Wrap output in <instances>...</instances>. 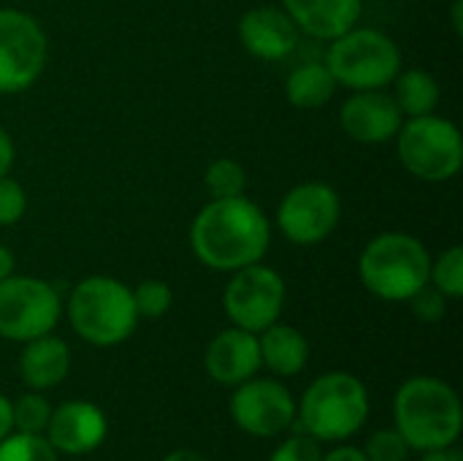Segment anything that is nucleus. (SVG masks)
I'll use <instances>...</instances> for the list:
<instances>
[{
  "mask_svg": "<svg viewBox=\"0 0 463 461\" xmlns=\"http://www.w3.org/2000/svg\"><path fill=\"white\" fill-rule=\"evenodd\" d=\"M190 245L195 258L214 272H236L263 261L271 226L250 198H212L193 220Z\"/></svg>",
  "mask_w": 463,
  "mask_h": 461,
  "instance_id": "1",
  "label": "nucleus"
},
{
  "mask_svg": "<svg viewBox=\"0 0 463 461\" xmlns=\"http://www.w3.org/2000/svg\"><path fill=\"white\" fill-rule=\"evenodd\" d=\"M393 429L418 454L456 446L463 429L456 389L434 375L404 380L393 397Z\"/></svg>",
  "mask_w": 463,
  "mask_h": 461,
  "instance_id": "2",
  "label": "nucleus"
},
{
  "mask_svg": "<svg viewBox=\"0 0 463 461\" xmlns=\"http://www.w3.org/2000/svg\"><path fill=\"white\" fill-rule=\"evenodd\" d=\"M369 418V391L350 372H326L296 402V424L317 443H345Z\"/></svg>",
  "mask_w": 463,
  "mask_h": 461,
  "instance_id": "3",
  "label": "nucleus"
},
{
  "mask_svg": "<svg viewBox=\"0 0 463 461\" xmlns=\"http://www.w3.org/2000/svg\"><path fill=\"white\" fill-rule=\"evenodd\" d=\"M71 329L95 348H114L125 342L138 323L133 291L106 274L84 277L73 285L65 304Z\"/></svg>",
  "mask_w": 463,
  "mask_h": 461,
  "instance_id": "4",
  "label": "nucleus"
},
{
  "mask_svg": "<svg viewBox=\"0 0 463 461\" xmlns=\"http://www.w3.org/2000/svg\"><path fill=\"white\" fill-rule=\"evenodd\" d=\"M429 269L431 255L426 245L402 231L374 236L358 261L361 283L383 302H410L429 285Z\"/></svg>",
  "mask_w": 463,
  "mask_h": 461,
  "instance_id": "5",
  "label": "nucleus"
},
{
  "mask_svg": "<svg viewBox=\"0 0 463 461\" xmlns=\"http://www.w3.org/2000/svg\"><path fill=\"white\" fill-rule=\"evenodd\" d=\"M323 62L336 84L350 90H383L402 71V49L380 30L350 27L331 41Z\"/></svg>",
  "mask_w": 463,
  "mask_h": 461,
  "instance_id": "6",
  "label": "nucleus"
},
{
  "mask_svg": "<svg viewBox=\"0 0 463 461\" xmlns=\"http://www.w3.org/2000/svg\"><path fill=\"white\" fill-rule=\"evenodd\" d=\"M402 166L423 182H448L463 166V141L458 128L437 114L410 117L399 133Z\"/></svg>",
  "mask_w": 463,
  "mask_h": 461,
  "instance_id": "7",
  "label": "nucleus"
},
{
  "mask_svg": "<svg viewBox=\"0 0 463 461\" xmlns=\"http://www.w3.org/2000/svg\"><path fill=\"white\" fill-rule=\"evenodd\" d=\"M62 315L57 288L41 277H5L0 280V337L11 342H30L52 334Z\"/></svg>",
  "mask_w": 463,
  "mask_h": 461,
  "instance_id": "8",
  "label": "nucleus"
},
{
  "mask_svg": "<svg viewBox=\"0 0 463 461\" xmlns=\"http://www.w3.org/2000/svg\"><path fill=\"white\" fill-rule=\"evenodd\" d=\"M285 296L288 288L282 274L258 261L233 272L222 293V307L233 326L260 334L263 329L279 321Z\"/></svg>",
  "mask_w": 463,
  "mask_h": 461,
  "instance_id": "9",
  "label": "nucleus"
},
{
  "mask_svg": "<svg viewBox=\"0 0 463 461\" xmlns=\"http://www.w3.org/2000/svg\"><path fill=\"white\" fill-rule=\"evenodd\" d=\"M46 54L43 27L24 11L0 8V95H16L35 84Z\"/></svg>",
  "mask_w": 463,
  "mask_h": 461,
  "instance_id": "10",
  "label": "nucleus"
},
{
  "mask_svg": "<svg viewBox=\"0 0 463 461\" xmlns=\"http://www.w3.org/2000/svg\"><path fill=\"white\" fill-rule=\"evenodd\" d=\"M342 217L339 193L326 182H304L296 185L277 209L279 231L298 247H312L326 242Z\"/></svg>",
  "mask_w": 463,
  "mask_h": 461,
  "instance_id": "11",
  "label": "nucleus"
},
{
  "mask_svg": "<svg viewBox=\"0 0 463 461\" xmlns=\"http://www.w3.org/2000/svg\"><path fill=\"white\" fill-rule=\"evenodd\" d=\"M231 418L252 437H277L296 424V397L274 378H250L231 397Z\"/></svg>",
  "mask_w": 463,
  "mask_h": 461,
  "instance_id": "12",
  "label": "nucleus"
},
{
  "mask_svg": "<svg viewBox=\"0 0 463 461\" xmlns=\"http://www.w3.org/2000/svg\"><path fill=\"white\" fill-rule=\"evenodd\" d=\"M109 421L106 413L87 399H71L52 410L43 437L52 443L57 454L65 456H84L100 448L106 440Z\"/></svg>",
  "mask_w": 463,
  "mask_h": 461,
  "instance_id": "13",
  "label": "nucleus"
},
{
  "mask_svg": "<svg viewBox=\"0 0 463 461\" xmlns=\"http://www.w3.org/2000/svg\"><path fill=\"white\" fill-rule=\"evenodd\" d=\"M339 122L345 133L361 144H385L396 139L404 114L396 106L393 95L383 90H355L345 101L339 111Z\"/></svg>",
  "mask_w": 463,
  "mask_h": 461,
  "instance_id": "14",
  "label": "nucleus"
},
{
  "mask_svg": "<svg viewBox=\"0 0 463 461\" xmlns=\"http://www.w3.org/2000/svg\"><path fill=\"white\" fill-rule=\"evenodd\" d=\"M239 41L258 60H285L298 46V27L285 8L258 5L239 19Z\"/></svg>",
  "mask_w": 463,
  "mask_h": 461,
  "instance_id": "15",
  "label": "nucleus"
},
{
  "mask_svg": "<svg viewBox=\"0 0 463 461\" xmlns=\"http://www.w3.org/2000/svg\"><path fill=\"white\" fill-rule=\"evenodd\" d=\"M206 372L214 383L220 386H239L260 370V348H258V334L244 331L239 326L220 331L203 356Z\"/></svg>",
  "mask_w": 463,
  "mask_h": 461,
  "instance_id": "16",
  "label": "nucleus"
},
{
  "mask_svg": "<svg viewBox=\"0 0 463 461\" xmlns=\"http://www.w3.org/2000/svg\"><path fill=\"white\" fill-rule=\"evenodd\" d=\"M282 8L296 22L298 33L317 41H334L358 24L364 0H282Z\"/></svg>",
  "mask_w": 463,
  "mask_h": 461,
  "instance_id": "17",
  "label": "nucleus"
},
{
  "mask_svg": "<svg viewBox=\"0 0 463 461\" xmlns=\"http://www.w3.org/2000/svg\"><path fill=\"white\" fill-rule=\"evenodd\" d=\"M71 372V348L54 334L24 342L19 356V375L30 391H49L60 386Z\"/></svg>",
  "mask_w": 463,
  "mask_h": 461,
  "instance_id": "18",
  "label": "nucleus"
},
{
  "mask_svg": "<svg viewBox=\"0 0 463 461\" xmlns=\"http://www.w3.org/2000/svg\"><path fill=\"white\" fill-rule=\"evenodd\" d=\"M260 367H269L277 378H293L304 372L309 361V340L288 323H271L258 334Z\"/></svg>",
  "mask_w": 463,
  "mask_h": 461,
  "instance_id": "19",
  "label": "nucleus"
},
{
  "mask_svg": "<svg viewBox=\"0 0 463 461\" xmlns=\"http://www.w3.org/2000/svg\"><path fill=\"white\" fill-rule=\"evenodd\" d=\"M336 92V82L326 62H304L290 71L285 82V95L296 109H320Z\"/></svg>",
  "mask_w": 463,
  "mask_h": 461,
  "instance_id": "20",
  "label": "nucleus"
},
{
  "mask_svg": "<svg viewBox=\"0 0 463 461\" xmlns=\"http://www.w3.org/2000/svg\"><path fill=\"white\" fill-rule=\"evenodd\" d=\"M396 87L393 101L402 109V114L407 117H423V114H434V109L439 106V84L437 79L423 71V68H407L399 71L396 79L391 82Z\"/></svg>",
  "mask_w": 463,
  "mask_h": 461,
  "instance_id": "21",
  "label": "nucleus"
},
{
  "mask_svg": "<svg viewBox=\"0 0 463 461\" xmlns=\"http://www.w3.org/2000/svg\"><path fill=\"white\" fill-rule=\"evenodd\" d=\"M203 185L212 198H239L247 193V171L233 158H217L206 168Z\"/></svg>",
  "mask_w": 463,
  "mask_h": 461,
  "instance_id": "22",
  "label": "nucleus"
},
{
  "mask_svg": "<svg viewBox=\"0 0 463 461\" xmlns=\"http://www.w3.org/2000/svg\"><path fill=\"white\" fill-rule=\"evenodd\" d=\"M0 461H60V454L43 435L14 429L0 440Z\"/></svg>",
  "mask_w": 463,
  "mask_h": 461,
  "instance_id": "23",
  "label": "nucleus"
},
{
  "mask_svg": "<svg viewBox=\"0 0 463 461\" xmlns=\"http://www.w3.org/2000/svg\"><path fill=\"white\" fill-rule=\"evenodd\" d=\"M429 285H434L439 293L448 299H461L463 296V250L458 245L448 247L445 253L431 261L429 269Z\"/></svg>",
  "mask_w": 463,
  "mask_h": 461,
  "instance_id": "24",
  "label": "nucleus"
},
{
  "mask_svg": "<svg viewBox=\"0 0 463 461\" xmlns=\"http://www.w3.org/2000/svg\"><path fill=\"white\" fill-rule=\"evenodd\" d=\"M52 416V405L43 397V391H27L16 402H11V424L16 432L43 435Z\"/></svg>",
  "mask_w": 463,
  "mask_h": 461,
  "instance_id": "25",
  "label": "nucleus"
},
{
  "mask_svg": "<svg viewBox=\"0 0 463 461\" xmlns=\"http://www.w3.org/2000/svg\"><path fill=\"white\" fill-rule=\"evenodd\" d=\"M130 291H133V304H136L138 318H149V321L163 318L174 304V291L163 280H144L138 283V288H130Z\"/></svg>",
  "mask_w": 463,
  "mask_h": 461,
  "instance_id": "26",
  "label": "nucleus"
},
{
  "mask_svg": "<svg viewBox=\"0 0 463 461\" xmlns=\"http://www.w3.org/2000/svg\"><path fill=\"white\" fill-rule=\"evenodd\" d=\"M364 454L369 456V461H407L410 446L396 429H380L369 437Z\"/></svg>",
  "mask_w": 463,
  "mask_h": 461,
  "instance_id": "27",
  "label": "nucleus"
},
{
  "mask_svg": "<svg viewBox=\"0 0 463 461\" xmlns=\"http://www.w3.org/2000/svg\"><path fill=\"white\" fill-rule=\"evenodd\" d=\"M27 212V193L24 187L11 179L8 174L0 177V226H14Z\"/></svg>",
  "mask_w": 463,
  "mask_h": 461,
  "instance_id": "28",
  "label": "nucleus"
},
{
  "mask_svg": "<svg viewBox=\"0 0 463 461\" xmlns=\"http://www.w3.org/2000/svg\"><path fill=\"white\" fill-rule=\"evenodd\" d=\"M269 461H323V451L315 437H309L307 432H298L288 437L285 443H279Z\"/></svg>",
  "mask_w": 463,
  "mask_h": 461,
  "instance_id": "29",
  "label": "nucleus"
},
{
  "mask_svg": "<svg viewBox=\"0 0 463 461\" xmlns=\"http://www.w3.org/2000/svg\"><path fill=\"white\" fill-rule=\"evenodd\" d=\"M410 307H412V315L423 323H437L445 318L448 312V296L439 293L434 285H426L420 288L412 299H410Z\"/></svg>",
  "mask_w": 463,
  "mask_h": 461,
  "instance_id": "30",
  "label": "nucleus"
},
{
  "mask_svg": "<svg viewBox=\"0 0 463 461\" xmlns=\"http://www.w3.org/2000/svg\"><path fill=\"white\" fill-rule=\"evenodd\" d=\"M323 461H369V456L364 454V448L342 446V448H334V451L323 454Z\"/></svg>",
  "mask_w": 463,
  "mask_h": 461,
  "instance_id": "31",
  "label": "nucleus"
},
{
  "mask_svg": "<svg viewBox=\"0 0 463 461\" xmlns=\"http://www.w3.org/2000/svg\"><path fill=\"white\" fill-rule=\"evenodd\" d=\"M14 166V141L11 136L0 128V177H5Z\"/></svg>",
  "mask_w": 463,
  "mask_h": 461,
  "instance_id": "32",
  "label": "nucleus"
},
{
  "mask_svg": "<svg viewBox=\"0 0 463 461\" xmlns=\"http://www.w3.org/2000/svg\"><path fill=\"white\" fill-rule=\"evenodd\" d=\"M423 461H463V454L456 446H450V448H439V451H426Z\"/></svg>",
  "mask_w": 463,
  "mask_h": 461,
  "instance_id": "33",
  "label": "nucleus"
},
{
  "mask_svg": "<svg viewBox=\"0 0 463 461\" xmlns=\"http://www.w3.org/2000/svg\"><path fill=\"white\" fill-rule=\"evenodd\" d=\"M14 432V424H11V402L0 394V440Z\"/></svg>",
  "mask_w": 463,
  "mask_h": 461,
  "instance_id": "34",
  "label": "nucleus"
},
{
  "mask_svg": "<svg viewBox=\"0 0 463 461\" xmlns=\"http://www.w3.org/2000/svg\"><path fill=\"white\" fill-rule=\"evenodd\" d=\"M11 274H14V253L0 245V280H5Z\"/></svg>",
  "mask_w": 463,
  "mask_h": 461,
  "instance_id": "35",
  "label": "nucleus"
},
{
  "mask_svg": "<svg viewBox=\"0 0 463 461\" xmlns=\"http://www.w3.org/2000/svg\"><path fill=\"white\" fill-rule=\"evenodd\" d=\"M163 461H206L198 451H193V448H176V451H171L168 456Z\"/></svg>",
  "mask_w": 463,
  "mask_h": 461,
  "instance_id": "36",
  "label": "nucleus"
},
{
  "mask_svg": "<svg viewBox=\"0 0 463 461\" xmlns=\"http://www.w3.org/2000/svg\"><path fill=\"white\" fill-rule=\"evenodd\" d=\"M461 14H463V3L461 0H456L453 3V27H456V33H461Z\"/></svg>",
  "mask_w": 463,
  "mask_h": 461,
  "instance_id": "37",
  "label": "nucleus"
}]
</instances>
